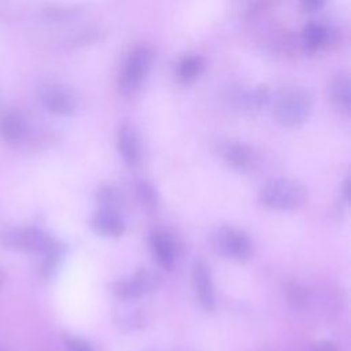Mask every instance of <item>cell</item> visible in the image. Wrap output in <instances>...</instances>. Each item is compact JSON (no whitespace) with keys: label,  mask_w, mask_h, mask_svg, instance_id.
Returning <instances> with one entry per match:
<instances>
[{"label":"cell","mask_w":351,"mask_h":351,"mask_svg":"<svg viewBox=\"0 0 351 351\" xmlns=\"http://www.w3.org/2000/svg\"><path fill=\"white\" fill-rule=\"evenodd\" d=\"M307 197V188L288 178L271 180L266 182L258 193V200L263 207L277 211L298 210L306 204Z\"/></svg>","instance_id":"cell-1"},{"label":"cell","mask_w":351,"mask_h":351,"mask_svg":"<svg viewBox=\"0 0 351 351\" xmlns=\"http://www.w3.org/2000/svg\"><path fill=\"white\" fill-rule=\"evenodd\" d=\"M310 111V96L299 86H284L273 99L274 118L285 128L300 126L307 121Z\"/></svg>","instance_id":"cell-2"},{"label":"cell","mask_w":351,"mask_h":351,"mask_svg":"<svg viewBox=\"0 0 351 351\" xmlns=\"http://www.w3.org/2000/svg\"><path fill=\"white\" fill-rule=\"evenodd\" d=\"M152 60L154 51L148 45H138L130 51L117 78L118 88L123 95L132 96L140 90L151 70Z\"/></svg>","instance_id":"cell-3"},{"label":"cell","mask_w":351,"mask_h":351,"mask_svg":"<svg viewBox=\"0 0 351 351\" xmlns=\"http://www.w3.org/2000/svg\"><path fill=\"white\" fill-rule=\"evenodd\" d=\"M213 250L230 261L247 262L254 254V245L250 237L240 229L232 226H218L210 234Z\"/></svg>","instance_id":"cell-4"},{"label":"cell","mask_w":351,"mask_h":351,"mask_svg":"<svg viewBox=\"0 0 351 351\" xmlns=\"http://www.w3.org/2000/svg\"><path fill=\"white\" fill-rule=\"evenodd\" d=\"M55 239L36 226L8 228L0 233V243L4 248L22 252H43Z\"/></svg>","instance_id":"cell-5"},{"label":"cell","mask_w":351,"mask_h":351,"mask_svg":"<svg viewBox=\"0 0 351 351\" xmlns=\"http://www.w3.org/2000/svg\"><path fill=\"white\" fill-rule=\"evenodd\" d=\"M191 282L199 306L213 313L215 310V289L208 266L202 259H195L191 266Z\"/></svg>","instance_id":"cell-6"},{"label":"cell","mask_w":351,"mask_h":351,"mask_svg":"<svg viewBox=\"0 0 351 351\" xmlns=\"http://www.w3.org/2000/svg\"><path fill=\"white\" fill-rule=\"evenodd\" d=\"M43 106L52 114L70 117L77 110V100L73 92L60 84H47L40 89Z\"/></svg>","instance_id":"cell-7"},{"label":"cell","mask_w":351,"mask_h":351,"mask_svg":"<svg viewBox=\"0 0 351 351\" xmlns=\"http://www.w3.org/2000/svg\"><path fill=\"white\" fill-rule=\"evenodd\" d=\"M158 281L159 277L155 273L148 271L145 269H140L132 277L117 280L114 282L112 289L118 298L133 300L151 292V289L156 287Z\"/></svg>","instance_id":"cell-8"},{"label":"cell","mask_w":351,"mask_h":351,"mask_svg":"<svg viewBox=\"0 0 351 351\" xmlns=\"http://www.w3.org/2000/svg\"><path fill=\"white\" fill-rule=\"evenodd\" d=\"M148 244L158 265L165 269H170L174 265L178 255V245L174 237L166 229H154L149 234Z\"/></svg>","instance_id":"cell-9"},{"label":"cell","mask_w":351,"mask_h":351,"mask_svg":"<svg viewBox=\"0 0 351 351\" xmlns=\"http://www.w3.org/2000/svg\"><path fill=\"white\" fill-rule=\"evenodd\" d=\"M117 148L123 162L134 167L141 160V140L140 134L132 123L123 122L119 125L117 132Z\"/></svg>","instance_id":"cell-10"},{"label":"cell","mask_w":351,"mask_h":351,"mask_svg":"<svg viewBox=\"0 0 351 351\" xmlns=\"http://www.w3.org/2000/svg\"><path fill=\"white\" fill-rule=\"evenodd\" d=\"M89 226L93 232L104 237H119L125 233L126 223L121 213L115 208L100 207L89 218Z\"/></svg>","instance_id":"cell-11"},{"label":"cell","mask_w":351,"mask_h":351,"mask_svg":"<svg viewBox=\"0 0 351 351\" xmlns=\"http://www.w3.org/2000/svg\"><path fill=\"white\" fill-rule=\"evenodd\" d=\"M29 134L27 119L15 110L4 111L0 117V137L7 144H19Z\"/></svg>","instance_id":"cell-12"},{"label":"cell","mask_w":351,"mask_h":351,"mask_svg":"<svg viewBox=\"0 0 351 351\" xmlns=\"http://www.w3.org/2000/svg\"><path fill=\"white\" fill-rule=\"evenodd\" d=\"M221 154L223 160L236 170L248 171L255 166L256 159H255L254 151L243 143H237V141L226 143L221 148Z\"/></svg>","instance_id":"cell-13"},{"label":"cell","mask_w":351,"mask_h":351,"mask_svg":"<svg viewBox=\"0 0 351 351\" xmlns=\"http://www.w3.org/2000/svg\"><path fill=\"white\" fill-rule=\"evenodd\" d=\"M329 95L336 110L348 115L351 108V85L346 73H337L333 75L329 84Z\"/></svg>","instance_id":"cell-14"},{"label":"cell","mask_w":351,"mask_h":351,"mask_svg":"<svg viewBox=\"0 0 351 351\" xmlns=\"http://www.w3.org/2000/svg\"><path fill=\"white\" fill-rule=\"evenodd\" d=\"M329 38V30L326 26L318 22H310L303 27L302 44L307 52H315L322 48Z\"/></svg>","instance_id":"cell-15"},{"label":"cell","mask_w":351,"mask_h":351,"mask_svg":"<svg viewBox=\"0 0 351 351\" xmlns=\"http://www.w3.org/2000/svg\"><path fill=\"white\" fill-rule=\"evenodd\" d=\"M43 261H41V276L44 278H51L56 273V270L60 266L63 254H64V247L59 241L53 240L43 252Z\"/></svg>","instance_id":"cell-16"},{"label":"cell","mask_w":351,"mask_h":351,"mask_svg":"<svg viewBox=\"0 0 351 351\" xmlns=\"http://www.w3.org/2000/svg\"><path fill=\"white\" fill-rule=\"evenodd\" d=\"M203 70V60L197 55H189L180 60L177 64V78L182 84H191L200 75Z\"/></svg>","instance_id":"cell-17"},{"label":"cell","mask_w":351,"mask_h":351,"mask_svg":"<svg viewBox=\"0 0 351 351\" xmlns=\"http://www.w3.org/2000/svg\"><path fill=\"white\" fill-rule=\"evenodd\" d=\"M236 100L241 107L254 110V108H262L263 106H266L267 101L270 100V96L265 86H258V88L248 89L239 93Z\"/></svg>","instance_id":"cell-18"},{"label":"cell","mask_w":351,"mask_h":351,"mask_svg":"<svg viewBox=\"0 0 351 351\" xmlns=\"http://www.w3.org/2000/svg\"><path fill=\"white\" fill-rule=\"evenodd\" d=\"M134 191H136V197L144 210L151 213L158 207V192L149 181L147 180L137 181Z\"/></svg>","instance_id":"cell-19"},{"label":"cell","mask_w":351,"mask_h":351,"mask_svg":"<svg viewBox=\"0 0 351 351\" xmlns=\"http://www.w3.org/2000/svg\"><path fill=\"white\" fill-rule=\"evenodd\" d=\"M285 293H287L288 303L295 308L303 307L307 302V289L299 281L288 282L285 287Z\"/></svg>","instance_id":"cell-20"},{"label":"cell","mask_w":351,"mask_h":351,"mask_svg":"<svg viewBox=\"0 0 351 351\" xmlns=\"http://www.w3.org/2000/svg\"><path fill=\"white\" fill-rule=\"evenodd\" d=\"M97 202L100 203V207H106V208H115L118 210L119 204H121V195L119 192L112 188V186H101L97 191Z\"/></svg>","instance_id":"cell-21"},{"label":"cell","mask_w":351,"mask_h":351,"mask_svg":"<svg viewBox=\"0 0 351 351\" xmlns=\"http://www.w3.org/2000/svg\"><path fill=\"white\" fill-rule=\"evenodd\" d=\"M63 344L67 351H93V348L86 340L71 333L63 335Z\"/></svg>","instance_id":"cell-22"},{"label":"cell","mask_w":351,"mask_h":351,"mask_svg":"<svg viewBox=\"0 0 351 351\" xmlns=\"http://www.w3.org/2000/svg\"><path fill=\"white\" fill-rule=\"evenodd\" d=\"M311 351H339V350L335 343H332L329 340H321L317 344H314Z\"/></svg>","instance_id":"cell-23"},{"label":"cell","mask_w":351,"mask_h":351,"mask_svg":"<svg viewBox=\"0 0 351 351\" xmlns=\"http://www.w3.org/2000/svg\"><path fill=\"white\" fill-rule=\"evenodd\" d=\"M328 0H302L304 10L307 11H317L325 5Z\"/></svg>","instance_id":"cell-24"},{"label":"cell","mask_w":351,"mask_h":351,"mask_svg":"<svg viewBox=\"0 0 351 351\" xmlns=\"http://www.w3.org/2000/svg\"><path fill=\"white\" fill-rule=\"evenodd\" d=\"M341 191H343V197L346 202L350 200V192H351V181H350V177H346L344 182H343V186H341Z\"/></svg>","instance_id":"cell-25"},{"label":"cell","mask_w":351,"mask_h":351,"mask_svg":"<svg viewBox=\"0 0 351 351\" xmlns=\"http://www.w3.org/2000/svg\"><path fill=\"white\" fill-rule=\"evenodd\" d=\"M0 351H8V350H7V348H4V347H1V346H0Z\"/></svg>","instance_id":"cell-26"}]
</instances>
